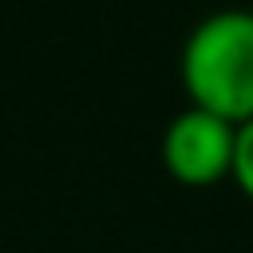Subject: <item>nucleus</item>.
Returning a JSON list of instances; mask_svg holds the SVG:
<instances>
[{"mask_svg": "<svg viewBox=\"0 0 253 253\" xmlns=\"http://www.w3.org/2000/svg\"><path fill=\"white\" fill-rule=\"evenodd\" d=\"M182 87L190 107H202L233 126L253 119V12L217 8L198 20L182 43Z\"/></svg>", "mask_w": 253, "mask_h": 253, "instance_id": "nucleus-1", "label": "nucleus"}, {"mask_svg": "<svg viewBox=\"0 0 253 253\" xmlns=\"http://www.w3.org/2000/svg\"><path fill=\"white\" fill-rule=\"evenodd\" d=\"M229 178L237 182V190L253 202V119L237 126V142H233V166Z\"/></svg>", "mask_w": 253, "mask_h": 253, "instance_id": "nucleus-3", "label": "nucleus"}, {"mask_svg": "<svg viewBox=\"0 0 253 253\" xmlns=\"http://www.w3.org/2000/svg\"><path fill=\"white\" fill-rule=\"evenodd\" d=\"M233 142H237L233 123L202 107H186L162 130V166L170 178L186 186H213L233 166Z\"/></svg>", "mask_w": 253, "mask_h": 253, "instance_id": "nucleus-2", "label": "nucleus"}]
</instances>
